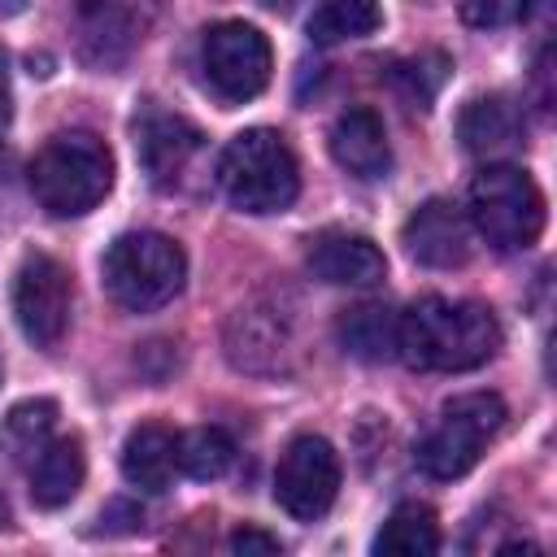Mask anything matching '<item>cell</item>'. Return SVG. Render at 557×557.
Here are the masks:
<instances>
[{
  "label": "cell",
  "instance_id": "cell-10",
  "mask_svg": "<svg viewBox=\"0 0 557 557\" xmlns=\"http://www.w3.org/2000/svg\"><path fill=\"white\" fill-rule=\"evenodd\" d=\"M13 318L35 348H52L70 326V270L48 252H26L13 274Z\"/></svg>",
  "mask_w": 557,
  "mask_h": 557
},
{
  "label": "cell",
  "instance_id": "cell-15",
  "mask_svg": "<svg viewBox=\"0 0 557 557\" xmlns=\"http://www.w3.org/2000/svg\"><path fill=\"white\" fill-rule=\"evenodd\" d=\"M457 135H461V148L466 152L487 157V161H500L505 152H513L522 144V113L505 96H479V100H470L461 109Z\"/></svg>",
  "mask_w": 557,
  "mask_h": 557
},
{
  "label": "cell",
  "instance_id": "cell-25",
  "mask_svg": "<svg viewBox=\"0 0 557 557\" xmlns=\"http://www.w3.org/2000/svg\"><path fill=\"white\" fill-rule=\"evenodd\" d=\"M531 0H461V17L470 26H505L513 17H527Z\"/></svg>",
  "mask_w": 557,
  "mask_h": 557
},
{
  "label": "cell",
  "instance_id": "cell-18",
  "mask_svg": "<svg viewBox=\"0 0 557 557\" xmlns=\"http://www.w3.org/2000/svg\"><path fill=\"white\" fill-rule=\"evenodd\" d=\"M178 470V435L165 422H139L122 444V474L139 492H165Z\"/></svg>",
  "mask_w": 557,
  "mask_h": 557
},
{
  "label": "cell",
  "instance_id": "cell-13",
  "mask_svg": "<svg viewBox=\"0 0 557 557\" xmlns=\"http://www.w3.org/2000/svg\"><path fill=\"white\" fill-rule=\"evenodd\" d=\"M305 261H309L313 278L335 283V287H374L387 274L383 248L374 239H366L357 231H339V226L318 231L305 248Z\"/></svg>",
  "mask_w": 557,
  "mask_h": 557
},
{
  "label": "cell",
  "instance_id": "cell-6",
  "mask_svg": "<svg viewBox=\"0 0 557 557\" xmlns=\"http://www.w3.org/2000/svg\"><path fill=\"white\" fill-rule=\"evenodd\" d=\"M500 426H505V400L496 392L453 396L422 435L418 466L431 479H461L466 470H474V461L483 457V448L496 440Z\"/></svg>",
  "mask_w": 557,
  "mask_h": 557
},
{
  "label": "cell",
  "instance_id": "cell-14",
  "mask_svg": "<svg viewBox=\"0 0 557 557\" xmlns=\"http://www.w3.org/2000/svg\"><path fill=\"white\" fill-rule=\"evenodd\" d=\"M331 157L339 170H348L352 178H383L392 165V148H387V131L383 117L366 104L344 109L331 126Z\"/></svg>",
  "mask_w": 557,
  "mask_h": 557
},
{
  "label": "cell",
  "instance_id": "cell-7",
  "mask_svg": "<svg viewBox=\"0 0 557 557\" xmlns=\"http://www.w3.org/2000/svg\"><path fill=\"white\" fill-rule=\"evenodd\" d=\"M200 65H205L209 87L226 104H244V100L265 91L270 70H274V52H270V39L257 26H248V22H218V26L205 30Z\"/></svg>",
  "mask_w": 557,
  "mask_h": 557
},
{
  "label": "cell",
  "instance_id": "cell-2",
  "mask_svg": "<svg viewBox=\"0 0 557 557\" xmlns=\"http://www.w3.org/2000/svg\"><path fill=\"white\" fill-rule=\"evenodd\" d=\"M26 174L35 200L52 218H83L113 187V152L91 131H61L35 152Z\"/></svg>",
  "mask_w": 557,
  "mask_h": 557
},
{
  "label": "cell",
  "instance_id": "cell-5",
  "mask_svg": "<svg viewBox=\"0 0 557 557\" xmlns=\"http://www.w3.org/2000/svg\"><path fill=\"white\" fill-rule=\"evenodd\" d=\"M466 218L496 252H518L531 248L544 231V191L522 165L492 161L470 183Z\"/></svg>",
  "mask_w": 557,
  "mask_h": 557
},
{
  "label": "cell",
  "instance_id": "cell-20",
  "mask_svg": "<svg viewBox=\"0 0 557 557\" xmlns=\"http://www.w3.org/2000/svg\"><path fill=\"white\" fill-rule=\"evenodd\" d=\"M440 548V522L426 505H396L374 535V553L387 557H431Z\"/></svg>",
  "mask_w": 557,
  "mask_h": 557
},
{
  "label": "cell",
  "instance_id": "cell-9",
  "mask_svg": "<svg viewBox=\"0 0 557 557\" xmlns=\"http://www.w3.org/2000/svg\"><path fill=\"white\" fill-rule=\"evenodd\" d=\"M339 496V457L322 435H296L274 470V500L296 522L322 518Z\"/></svg>",
  "mask_w": 557,
  "mask_h": 557
},
{
  "label": "cell",
  "instance_id": "cell-16",
  "mask_svg": "<svg viewBox=\"0 0 557 557\" xmlns=\"http://www.w3.org/2000/svg\"><path fill=\"white\" fill-rule=\"evenodd\" d=\"M83 479H87L83 440L78 435H57L30 461V500L39 509H61V505H70L78 496Z\"/></svg>",
  "mask_w": 557,
  "mask_h": 557
},
{
  "label": "cell",
  "instance_id": "cell-24",
  "mask_svg": "<svg viewBox=\"0 0 557 557\" xmlns=\"http://www.w3.org/2000/svg\"><path fill=\"white\" fill-rule=\"evenodd\" d=\"M444 70H448V61H444L440 52H426V57H418V61L396 65V70H392V83L409 96L413 109H431V100H435V91H440V83H444Z\"/></svg>",
  "mask_w": 557,
  "mask_h": 557
},
{
  "label": "cell",
  "instance_id": "cell-21",
  "mask_svg": "<svg viewBox=\"0 0 557 557\" xmlns=\"http://www.w3.org/2000/svg\"><path fill=\"white\" fill-rule=\"evenodd\" d=\"M379 26H383L379 0H322L309 17V39L313 44H344V39L374 35Z\"/></svg>",
  "mask_w": 557,
  "mask_h": 557
},
{
  "label": "cell",
  "instance_id": "cell-19",
  "mask_svg": "<svg viewBox=\"0 0 557 557\" xmlns=\"http://www.w3.org/2000/svg\"><path fill=\"white\" fill-rule=\"evenodd\" d=\"M335 331H339L344 352L357 357V361H387V357H396V309H387V305H374V300L352 305V309L339 313Z\"/></svg>",
  "mask_w": 557,
  "mask_h": 557
},
{
  "label": "cell",
  "instance_id": "cell-4",
  "mask_svg": "<svg viewBox=\"0 0 557 557\" xmlns=\"http://www.w3.org/2000/svg\"><path fill=\"white\" fill-rule=\"evenodd\" d=\"M187 252L161 231H126L100 257V283L113 305L131 313H152L183 292Z\"/></svg>",
  "mask_w": 557,
  "mask_h": 557
},
{
  "label": "cell",
  "instance_id": "cell-12",
  "mask_svg": "<svg viewBox=\"0 0 557 557\" xmlns=\"http://www.w3.org/2000/svg\"><path fill=\"white\" fill-rule=\"evenodd\" d=\"M409 257L418 265H431V270H457L470 261L474 252V226L466 218V209H457L453 200L444 196H431L422 200L409 218H405V231H400Z\"/></svg>",
  "mask_w": 557,
  "mask_h": 557
},
{
  "label": "cell",
  "instance_id": "cell-26",
  "mask_svg": "<svg viewBox=\"0 0 557 557\" xmlns=\"http://www.w3.org/2000/svg\"><path fill=\"white\" fill-rule=\"evenodd\" d=\"M231 553H244V557H270V553H283V544H278V535H270V531H257V527H239L235 535H231Z\"/></svg>",
  "mask_w": 557,
  "mask_h": 557
},
{
  "label": "cell",
  "instance_id": "cell-3",
  "mask_svg": "<svg viewBox=\"0 0 557 557\" xmlns=\"http://www.w3.org/2000/svg\"><path fill=\"white\" fill-rule=\"evenodd\" d=\"M218 183L239 213L265 218V213L292 209V200L300 191V165H296V152L287 148V139L278 131L252 126V131H239L222 148Z\"/></svg>",
  "mask_w": 557,
  "mask_h": 557
},
{
  "label": "cell",
  "instance_id": "cell-27",
  "mask_svg": "<svg viewBox=\"0 0 557 557\" xmlns=\"http://www.w3.org/2000/svg\"><path fill=\"white\" fill-rule=\"evenodd\" d=\"M9 113H13V100H9V70H4V48H0V131L9 126Z\"/></svg>",
  "mask_w": 557,
  "mask_h": 557
},
{
  "label": "cell",
  "instance_id": "cell-17",
  "mask_svg": "<svg viewBox=\"0 0 557 557\" xmlns=\"http://www.w3.org/2000/svg\"><path fill=\"white\" fill-rule=\"evenodd\" d=\"M74 17H78L83 57L91 65H117L131 52L135 35H139L135 9L126 0H78Z\"/></svg>",
  "mask_w": 557,
  "mask_h": 557
},
{
  "label": "cell",
  "instance_id": "cell-8",
  "mask_svg": "<svg viewBox=\"0 0 557 557\" xmlns=\"http://www.w3.org/2000/svg\"><path fill=\"white\" fill-rule=\"evenodd\" d=\"M226 357L248 374H287L300 357L296 313L278 296H257L239 305L226 322Z\"/></svg>",
  "mask_w": 557,
  "mask_h": 557
},
{
  "label": "cell",
  "instance_id": "cell-28",
  "mask_svg": "<svg viewBox=\"0 0 557 557\" xmlns=\"http://www.w3.org/2000/svg\"><path fill=\"white\" fill-rule=\"evenodd\" d=\"M22 9H26V0H0V17H13Z\"/></svg>",
  "mask_w": 557,
  "mask_h": 557
},
{
  "label": "cell",
  "instance_id": "cell-23",
  "mask_svg": "<svg viewBox=\"0 0 557 557\" xmlns=\"http://www.w3.org/2000/svg\"><path fill=\"white\" fill-rule=\"evenodd\" d=\"M235 461V440L222 426H196L187 435H178V470L187 479H222Z\"/></svg>",
  "mask_w": 557,
  "mask_h": 557
},
{
  "label": "cell",
  "instance_id": "cell-22",
  "mask_svg": "<svg viewBox=\"0 0 557 557\" xmlns=\"http://www.w3.org/2000/svg\"><path fill=\"white\" fill-rule=\"evenodd\" d=\"M52 426H57V400L39 396V400H22V405H13L9 418H4V444H9L13 461L30 466L35 453L52 440Z\"/></svg>",
  "mask_w": 557,
  "mask_h": 557
},
{
  "label": "cell",
  "instance_id": "cell-11",
  "mask_svg": "<svg viewBox=\"0 0 557 557\" xmlns=\"http://www.w3.org/2000/svg\"><path fill=\"white\" fill-rule=\"evenodd\" d=\"M200 144H205V135L187 117H178V113H165L157 104H144V113L135 117V152H139V165H144L148 183L161 187V191H170V187L183 183V174L196 161Z\"/></svg>",
  "mask_w": 557,
  "mask_h": 557
},
{
  "label": "cell",
  "instance_id": "cell-1",
  "mask_svg": "<svg viewBox=\"0 0 557 557\" xmlns=\"http://www.w3.org/2000/svg\"><path fill=\"white\" fill-rule=\"evenodd\" d=\"M500 348V322L479 300L422 296L396 313V357L409 370L461 374Z\"/></svg>",
  "mask_w": 557,
  "mask_h": 557
}]
</instances>
